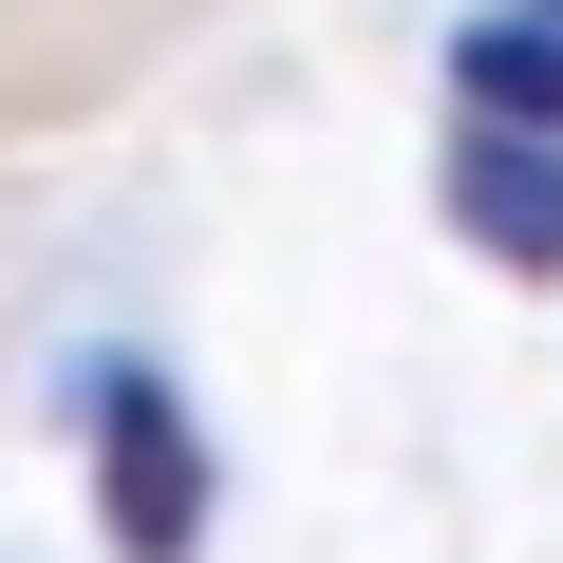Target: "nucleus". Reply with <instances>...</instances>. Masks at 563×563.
I'll return each mask as SVG.
<instances>
[{
    "mask_svg": "<svg viewBox=\"0 0 563 563\" xmlns=\"http://www.w3.org/2000/svg\"><path fill=\"white\" fill-rule=\"evenodd\" d=\"M95 488H113V544L132 563H188L207 544V432H188V395L169 376H95Z\"/></svg>",
    "mask_w": 563,
    "mask_h": 563,
    "instance_id": "nucleus-1",
    "label": "nucleus"
},
{
    "mask_svg": "<svg viewBox=\"0 0 563 563\" xmlns=\"http://www.w3.org/2000/svg\"><path fill=\"white\" fill-rule=\"evenodd\" d=\"M451 225H470L488 263H563V132L470 113V132H451Z\"/></svg>",
    "mask_w": 563,
    "mask_h": 563,
    "instance_id": "nucleus-2",
    "label": "nucleus"
},
{
    "mask_svg": "<svg viewBox=\"0 0 563 563\" xmlns=\"http://www.w3.org/2000/svg\"><path fill=\"white\" fill-rule=\"evenodd\" d=\"M451 95H470V113H526V132H563V0H488V20L451 38Z\"/></svg>",
    "mask_w": 563,
    "mask_h": 563,
    "instance_id": "nucleus-3",
    "label": "nucleus"
}]
</instances>
